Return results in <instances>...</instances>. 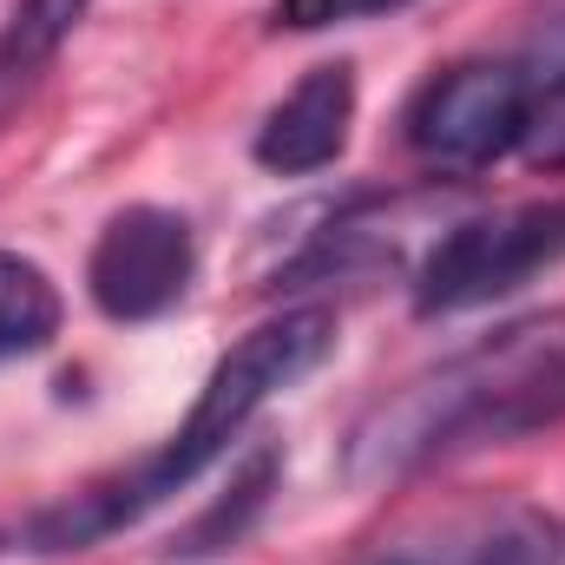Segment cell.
Instances as JSON below:
<instances>
[{
  "instance_id": "cell-3",
  "label": "cell",
  "mask_w": 565,
  "mask_h": 565,
  "mask_svg": "<svg viewBox=\"0 0 565 565\" xmlns=\"http://www.w3.org/2000/svg\"><path fill=\"white\" fill-rule=\"evenodd\" d=\"M559 257H565V198H533V204H500V211L460 217L415 264V309L422 316L487 309V302L526 289L533 277H546Z\"/></svg>"
},
{
  "instance_id": "cell-13",
  "label": "cell",
  "mask_w": 565,
  "mask_h": 565,
  "mask_svg": "<svg viewBox=\"0 0 565 565\" xmlns=\"http://www.w3.org/2000/svg\"><path fill=\"white\" fill-rule=\"evenodd\" d=\"M415 0H335V20H355V13H402Z\"/></svg>"
},
{
  "instance_id": "cell-9",
  "label": "cell",
  "mask_w": 565,
  "mask_h": 565,
  "mask_svg": "<svg viewBox=\"0 0 565 565\" xmlns=\"http://www.w3.org/2000/svg\"><path fill=\"white\" fill-rule=\"evenodd\" d=\"M277 473H282V454H277V447H250V460H244V473L231 480V493H224L211 513H198V520H191V533H184L171 553H178V559H204V553H224L231 540H244V526L270 507Z\"/></svg>"
},
{
  "instance_id": "cell-4",
  "label": "cell",
  "mask_w": 565,
  "mask_h": 565,
  "mask_svg": "<svg viewBox=\"0 0 565 565\" xmlns=\"http://www.w3.org/2000/svg\"><path fill=\"white\" fill-rule=\"evenodd\" d=\"M540 73L526 60H454L408 99V151L434 171H487L520 151Z\"/></svg>"
},
{
  "instance_id": "cell-12",
  "label": "cell",
  "mask_w": 565,
  "mask_h": 565,
  "mask_svg": "<svg viewBox=\"0 0 565 565\" xmlns=\"http://www.w3.org/2000/svg\"><path fill=\"white\" fill-rule=\"evenodd\" d=\"M270 13H277V26H329L335 0H277Z\"/></svg>"
},
{
  "instance_id": "cell-7",
  "label": "cell",
  "mask_w": 565,
  "mask_h": 565,
  "mask_svg": "<svg viewBox=\"0 0 565 565\" xmlns=\"http://www.w3.org/2000/svg\"><path fill=\"white\" fill-rule=\"evenodd\" d=\"M355 66L349 60H322L309 66L277 106L264 113L257 139H250V158L270 171V178H309V171H329L342 151H349V132H355Z\"/></svg>"
},
{
  "instance_id": "cell-8",
  "label": "cell",
  "mask_w": 565,
  "mask_h": 565,
  "mask_svg": "<svg viewBox=\"0 0 565 565\" xmlns=\"http://www.w3.org/2000/svg\"><path fill=\"white\" fill-rule=\"evenodd\" d=\"M60 282L46 277L33 257L20 250H0V362L7 355H33L60 335Z\"/></svg>"
},
{
  "instance_id": "cell-6",
  "label": "cell",
  "mask_w": 565,
  "mask_h": 565,
  "mask_svg": "<svg viewBox=\"0 0 565 565\" xmlns=\"http://www.w3.org/2000/svg\"><path fill=\"white\" fill-rule=\"evenodd\" d=\"M355 565H565L559 513L533 500H467L382 533Z\"/></svg>"
},
{
  "instance_id": "cell-1",
  "label": "cell",
  "mask_w": 565,
  "mask_h": 565,
  "mask_svg": "<svg viewBox=\"0 0 565 565\" xmlns=\"http://www.w3.org/2000/svg\"><path fill=\"white\" fill-rule=\"evenodd\" d=\"M565 422V309L520 316L434 369L382 395L342 440V473L355 487L408 480L434 460L507 447L520 434Z\"/></svg>"
},
{
  "instance_id": "cell-2",
  "label": "cell",
  "mask_w": 565,
  "mask_h": 565,
  "mask_svg": "<svg viewBox=\"0 0 565 565\" xmlns=\"http://www.w3.org/2000/svg\"><path fill=\"white\" fill-rule=\"evenodd\" d=\"M335 335H342V322H335L329 302L277 309L270 322H257L250 335H237L211 362L191 415L171 427L145 460L93 480V487H79V493H66V500H53V507H40L26 520V546L33 553H86V546L139 526L151 507H164L204 467H217L237 447V434L257 422V408H270L282 388H296L302 375H316L335 355Z\"/></svg>"
},
{
  "instance_id": "cell-10",
  "label": "cell",
  "mask_w": 565,
  "mask_h": 565,
  "mask_svg": "<svg viewBox=\"0 0 565 565\" xmlns=\"http://www.w3.org/2000/svg\"><path fill=\"white\" fill-rule=\"evenodd\" d=\"M86 7L93 0H13L0 26V79H26L33 66H46L86 20Z\"/></svg>"
},
{
  "instance_id": "cell-11",
  "label": "cell",
  "mask_w": 565,
  "mask_h": 565,
  "mask_svg": "<svg viewBox=\"0 0 565 565\" xmlns=\"http://www.w3.org/2000/svg\"><path fill=\"white\" fill-rule=\"evenodd\" d=\"M520 151H526L540 171H565V60L546 66L540 86H533V113H526Z\"/></svg>"
},
{
  "instance_id": "cell-5",
  "label": "cell",
  "mask_w": 565,
  "mask_h": 565,
  "mask_svg": "<svg viewBox=\"0 0 565 565\" xmlns=\"http://www.w3.org/2000/svg\"><path fill=\"white\" fill-rule=\"evenodd\" d=\"M198 277V231L171 204H126L86 250V296L106 322H151Z\"/></svg>"
}]
</instances>
